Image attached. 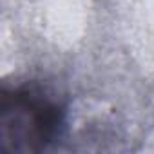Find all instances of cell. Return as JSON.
<instances>
[{
	"mask_svg": "<svg viewBox=\"0 0 154 154\" xmlns=\"http://www.w3.org/2000/svg\"><path fill=\"white\" fill-rule=\"evenodd\" d=\"M62 98L38 85L4 87L0 94V147L9 152H40L65 129Z\"/></svg>",
	"mask_w": 154,
	"mask_h": 154,
	"instance_id": "1",
	"label": "cell"
}]
</instances>
